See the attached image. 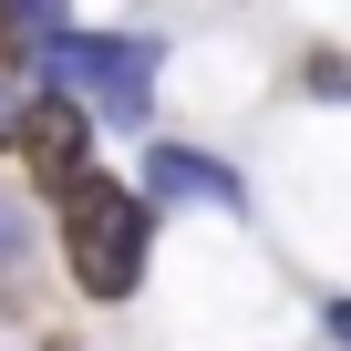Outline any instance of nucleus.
Segmentation results:
<instances>
[{"mask_svg":"<svg viewBox=\"0 0 351 351\" xmlns=\"http://www.w3.org/2000/svg\"><path fill=\"white\" fill-rule=\"evenodd\" d=\"M145 197L155 207H228V217L248 207V186H238L217 155H197V145H155L145 155Z\"/></svg>","mask_w":351,"mask_h":351,"instance_id":"nucleus-4","label":"nucleus"},{"mask_svg":"<svg viewBox=\"0 0 351 351\" xmlns=\"http://www.w3.org/2000/svg\"><path fill=\"white\" fill-rule=\"evenodd\" d=\"M62 83L104 114V124H145L155 114V52L145 42H114V32H73L62 52Z\"/></svg>","mask_w":351,"mask_h":351,"instance_id":"nucleus-2","label":"nucleus"},{"mask_svg":"<svg viewBox=\"0 0 351 351\" xmlns=\"http://www.w3.org/2000/svg\"><path fill=\"white\" fill-rule=\"evenodd\" d=\"M310 93H351V62H341V52H320V62H310Z\"/></svg>","mask_w":351,"mask_h":351,"instance_id":"nucleus-6","label":"nucleus"},{"mask_svg":"<svg viewBox=\"0 0 351 351\" xmlns=\"http://www.w3.org/2000/svg\"><path fill=\"white\" fill-rule=\"evenodd\" d=\"M11 134H21V155H32V165L52 176V186H62V197L83 186V145H93V114H83V104H73L62 83H52V93H32Z\"/></svg>","mask_w":351,"mask_h":351,"instance_id":"nucleus-3","label":"nucleus"},{"mask_svg":"<svg viewBox=\"0 0 351 351\" xmlns=\"http://www.w3.org/2000/svg\"><path fill=\"white\" fill-rule=\"evenodd\" d=\"M52 351H62V341H52Z\"/></svg>","mask_w":351,"mask_h":351,"instance_id":"nucleus-9","label":"nucleus"},{"mask_svg":"<svg viewBox=\"0 0 351 351\" xmlns=\"http://www.w3.org/2000/svg\"><path fill=\"white\" fill-rule=\"evenodd\" d=\"M21 258V197H0V269Z\"/></svg>","mask_w":351,"mask_h":351,"instance_id":"nucleus-7","label":"nucleus"},{"mask_svg":"<svg viewBox=\"0 0 351 351\" xmlns=\"http://www.w3.org/2000/svg\"><path fill=\"white\" fill-rule=\"evenodd\" d=\"M0 52H11V62H52V73H62L73 21H62V11H0Z\"/></svg>","mask_w":351,"mask_h":351,"instance_id":"nucleus-5","label":"nucleus"},{"mask_svg":"<svg viewBox=\"0 0 351 351\" xmlns=\"http://www.w3.org/2000/svg\"><path fill=\"white\" fill-rule=\"evenodd\" d=\"M145 248H155L145 197L104 186V176H83V186L62 197V258H73V279H83L93 300H124V289L145 279Z\"/></svg>","mask_w":351,"mask_h":351,"instance_id":"nucleus-1","label":"nucleus"},{"mask_svg":"<svg viewBox=\"0 0 351 351\" xmlns=\"http://www.w3.org/2000/svg\"><path fill=\"white\" fill-rule=\"evenodd\" d=\"M320 330H330V341L351 351V300H330V310H320Z\"/></svg>","mask_w":351,"mask_h":351,"instance_id":"nucleus-8","label":"nucleus"}]
</instances>
